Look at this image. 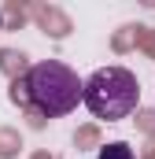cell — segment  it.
<instances>
[{"label":"cell","instance_id":"cell-1","mask_svg":"<svg viewBox=\"0 0 155 159\" xmlns=\"http://www.w3.org/2000/svg\"><path fill=\"white\" fill-rule=\"evenodd\" d=\"M15 100H26L41 115L59 119L70 115L78 104H85V81L59 59H41L22 81H15Z\"/></svg>","mask_w":155,"mask_h":159},{"label":"cell","instance_id":"cell-3","mask_svg":"<svg viewBox=\"0 0 155 159\" xmlns=\"http://www.w3.org/2000/svg\"><path fill=\"white\" fill-rule=\"evenodd\" d=\"M96 159H137V156H133V148H129V144H122V141H115V144L100 148V156H96Z\"/></svg>","mask_w":155,"mask_h":159},{"label":"cell","instance_id":"cell-2","mask_svg":"<svg viewBox=\"0 0 155 159\" xmlns=\"http://www.w3.org/2000/svg\"><path fill=\"white\" fill-rule=\"evenodd\" d=\"M137 104H140V85H137V74L126 67H100L85 78V107L96 119H129Z\"/></svg>","mask_w":155,"mask_h":159}]
</instances>
